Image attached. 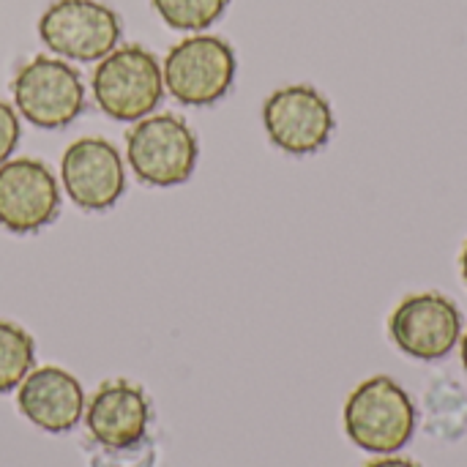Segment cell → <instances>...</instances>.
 <instances>
[{"label": "cell", "instance_id": "1", "mask_svg": "<svg viewBox=\"0 0 467 467\" xmlns=\"http://www.w3.org/2000/svg\"><path fill=\"white\" fill-rule=\"evenodd\" d=\"M416 405L389 375H375L353 389L345 402V432L353 446L369 454H397L416 432Z\"/></svg>", "mask_w": 467, "mask_h": 467}, {"label": "cell", "instance_id": "2", "mask_svg": "<svg viewBox=\"0 0 467 467\" xmlns=\"http://www.w3.org/2000/svg\"><path fill=\"white\" fill-rule=\"evenodd\" d=\"M90 90L104 115L131 123L153 115L164 96V74L153 52L140 44H123L99 60Z\"/></svg>", "mask_w": 467, "mask_h": 467}, {"label": "cell", "instance_id": "3", "mask_svg": "<svg viewBox=\"0 0 467 467\" xmlns=\"http://www.w3.org/2000/svg\"><path fill=\"white\" fill-rule=\"evenodd\" d=\"M126 159L142 183L181 186L197 167L200 142L183 118L172 112L148 115L126 134Z\"/></svg>", "mask_w": 467, "mask_h": 467}, {"label": "cell", "instance_id": "4", "mask_svg": "<svg viewBox=\"0 0 467 467\" xmlns=\"http://www.w3.org/2000/svg\"><path fill=\"white\" fill-rule=\"evenodd\" d=\"M233 47L211 33H194L178 41L161 66L164 88L186 107H211L224 99L235 82Z\"/></svg>", "mask_w": 467, "mask_h": 467}, {"label": "cell", "instance_id": "5", "mask_svg": "<svg viewBox=\"0 0 467 467\" xmlns=\"http://www.w3.org/2000/svg\"><path fill=\"white\" fill-rule=\"evenodd\" d=\"M11 93L16 112L38 129H63L85 109L82 77L63 57L36 55L27 60L16 71Z\"/></svg>", "mask_w": 467, "mask_h": 467}, {"label": "cell", "instance_id": "6", "mask_svg": "<svg viewBox=\"0 0 467 467\" xmlns=\"http://www.w3.org/2000/svg\"><path fill=\"white\" fill-rule=\"evenodd\" d=\"M120 16L99 0H55L38 19L44 47L66 60L93 63L120 41Z\"/></svg>", "mask_w": 467, "mask_h": 467}, {"label": "cell", "instance_id": "7", "mask_svg": "<svg viewBox=\"0 0 467 467\" xmlns=\"http://www.w3.org/2000/svg\"><path fill=\"white\" fill-rule=\"evenodd\" d=\"M263 126L279 150L290 156H309L328 145L337 118L328 99L317 88L285 85L265 99Z\"/></svg>", "mask_w": 467, "mask_h": 467}, {"label": "cell", "instance_id": "8", "mask_svg": "<svg viewBox=\"0 0 467 467\" xmlns=\"http://www.w3.org/2000/svg\"><path fill=\"white\" fill-rule=\"evenodd\" d=\"M389 334L405 356L441 361L462 339V312L443 293H416L391 312Z\"/></svg>", "mask_w": 467, "mask_h": 467}, {"label": "cell", "instance_id": "9", "mask_svg": "<svg viewBox=\"0 0 467 467\" xmlns=\"http://www.w3.org/2000/svg\"><path fill=\"white\" fill-rule=\"evenodd\" d=\"M60 181L77 208L107 211L126 192L123 156L104 137H79L63 150Z\"/></svg>", "mask_w": 467, "mask_h": 467}, {"label": "cell", "instance_id": "10", "mask_svg": "<svg viewBox=\"0 0 467 467\" xmlns=\"http://www.w3.org/2000/svg\"><path fill=\"white\" fill-rule=\"evenodd\" d=\"M60 186L38 159H8L0 164V227L25 235L55 222Z\"/></svg>", "mask_w": 467, "mask_h": 467}, {"label": "cell", "instance_id": "11", "mask_svg": "<svg viewBox=\"0 0 467 467\" xmlns=\"http://www.w3.org/2000/svg\"><path fill=\"white\" fill-rule=\"evenodd\" d=\"M150 402L145 391L131 380H107L96 389L85 405V427L93 443L123 449L148 438Z\"/></svg>", "mask_w": 467, "mask_h": 467}, {"label": "cell", "instance_id": "12", "mask_svg": "<svg viewBox=\"0 0 467 467\" xmlns=\"http://www.w3.org/2000/svg\"><path fill=\"white\" fill-rule=\"evenodd\" d=\"M19 413L49 435L71 432L85 416V391L79 380L60 367H38L16 391Z\"/></svg>", "mask_w": 467, "mask_h": 467}, {"label": "cell", "instance_id": "13", "mask_svg": "<svg viewBox=\"0 0 467 467\" xmlns=\"http://www.w3.org/2000/svg\"><path fill=\"white\" fill-rule=\"evenodd\" d=\"M36 364L33 337L8 320H0V394H8L22 386Z\"/></svg>", "mask_w": 467, "mask_h": 467}, {"label": "cell", "instance_id": "14", "mask_svg": "<svg viewBox=\"0 0 467 467\" xmlns=\"http://www.w3.org/2000/svg\"><path fill=\"white\" fill-rule=\"evenodd\" d=\"M156 14L183 33H202L227 11L230 0H150Z\"/></svg>", "mask_w": 467, "mask_h": 467}, {"label": "cell", "instance_id": "15", "mask_svg": "<svg viewBox=\"0 0 467 467\" xmlns=\"http://www.w3.org/2000/svg\"><path fill=\"white\" fill-rule=\"evenodd\" d=\"M90 465L93 467H153L156 465V443L150 441V435L134 446H123V449H109V446H99L93 443L90 451Z\"/></svg>", "mask_w": 467, "mask_h": 467}, {"label": "cell", "instance_id": "16", "mask_svg": "<svg viewBox=\"0 0 467 467\" xmlns=\"http://www.w3.org/2000/svg\"><path fill=\"white\" fill-rule=\"evenodd\" d=\"M19 137H22V129H19L16 107H11L8 101L0 99V164H5L11 159V153L19 145Z\"/></svg>", "mask_w": 467, "mask_h": 467}, {"label": "cell", "instance_id": "17", "mask_svg": "<svg viewBox=\"0 0 467 467\" xmlns=\"http://www.w3.org/2000/svg\"><path fill=\"white\" fill-rule=\"evenodd\" d=\"M364 467H421L419 462L408 460V457H400V454H383L380 460H372Z\"/></svg>", "mask_w": 467, "mask_h": 467}, {"label": "cell", "instance_id": "18", "mask_svg": "<svg viewBox=\"0 0 467 467\" xmlns=\"http://www.w3.org/2000/svg\"><path fill=\"white\" fill-rule=\"evenodd\" d=\"M460 356H462V367L467 369V331H462V339H460Z\"/></svg>", "mask_w": 467, "mask_h": 467}, {"label": "cell", "instance_id": "19", "mask_svg": "<svg viewBox=\"0 0 467 467\" xmlns=\"http://www.w3.org/2000/svg\"><path fill=\"white\" fill-rule=\"evenodd\" d=\"M460 268H462V282L467 285V241H465V249H462V257H460Z\"/></svg>", "mask_w": 467, "mask_h": 467}]
</instances>
